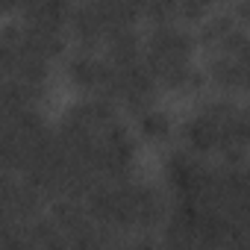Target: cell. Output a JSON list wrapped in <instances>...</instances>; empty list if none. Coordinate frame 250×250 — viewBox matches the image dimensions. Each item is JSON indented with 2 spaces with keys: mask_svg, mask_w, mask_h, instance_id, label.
I'll return each mask as SVG.
<instances>
[{
  "mask_svg": "<svg viewBox=\"0 0 250 250\" xmlns=\"http://www.w3.org/2000/svg\"><path fill=\"white\" fill-rule=\"evenodd\" d=\"M68 77H71V83L80 91L100 94V88H103V83L109 77V62H106V56L100 59V56H94V50H83L80 47L68 59Z\"/></svg>",
  "mask_w": 250,
  "mask_h": 250,
  "instance_id": "1",
  "label": "cell"
},
{
  "mask_svg": "<svg viewBox=\"0 0 250 250\" xmlns=\"http://www.w3.org/2000/svg\"><path fill=\"white\" fill-rule=\"evenodd\" d=\"M218 136H221L218 124L200 109H197L194 118H188L183 124V142H186V147L191 153H212V150H218Z\"/></svg>",
  "mask_w": 250,
  "mask_h": 250,
  "instance_id": "2",
  "label": "cell"
},
{
  "mask_svg": "<svg viewBox=\"0 0 250 250\" xmlns=\"http://www.w3.org/2000/svg\"><path fill=\"white\" fill-rule=\"evenodd\" d=\"M206 77L221 88V91H244V77H241V65L235 56L215 50V56L206 65Z\"/></svg>",
  "mask_w": 250,
  "mask_h": 250,
  "instance_id": "3",
  "label": "cell"
},
{
  "mask_svg": "<svg viewBox=\"0 0 250 250\" xmlns=\"http://www.w3.org/2000/svg\"><path fill=\"white\" fill-rule=\"evenodd\" d=\"M165 218V200L153 186H139V229H153Z\"/></svg>",
  "mask_w": 250,
  "mask_h": 250,
  "instance_id": "4",
  "label": "cell"
},
{
  "mask_svg": "<svg viewBox=\"0 0 250 250\" xmlns=\"http://www.w3.org/2000/svg\"><path fill=\"white\" fill-rule=\"evenodd\" d=\"M139 133L150 145H162L171 139V118L159 109H147L139 115Z\"/></svg>",
  "mask_w": 250,
  "mask_h": 250,
  "instance_id": "5",
  "label": "cell"
},
{
  "mask_svg": "<svg viewBox=\"0 0 250 250\" xmlns=\"http://www.w3.org/2000/svg\"><path fill=\"white\" fill-rule=\"evenodd\" d=\"M232 27H238L235 15H212L209 21H203L200 33H197V42L209 50H218L224 44V39L232 33Z\"/></svg>",
  "mask_w": 250,
  "mask_h": 250,
  "instance_id": "6",
  "label": "cell"
},
{
  "mask_svg": "<svg viewBox=\"0 0 250 250\" xmlns=\"http://www.w3.org/2000/svg\"><path fill=\"white\" fill-rule=\"evenodd\" d=\"M145 15L153 27L156 24H174V18H180V0H147Z\"/></svg>",
  "mask_w": 250,
  "mask_h": 250,
  "instance_id": "7",
  "label": "cell"
},
{
  "mask_svg": "<svg viewBox=\"0 0 250 250\" xmlns=\"http://www.w3.org/2000/svg\"><path fill=\"white\" fill-rule=\"evenodd\" d=\"M212 6V0H180V18L186 21H203Z\"/></svg>",
  "mask_w": 250,
  "mask_h": 250,
  "instance_id": "8",
  "label": "cell"
},
{
  "mask_svg": "<svg viewBox=\"0 0 250 250\" xmlns=\"http://www.w3.org/2000/svg\"><path fill=\"white\" fill-rule=\"evenodd\" d=\"M235 21L241 27H250V0H235Z\"/></svg>",
  "mask_w": 250,
  "mask_h": 250,
  "instance_id": "9",
  "label": "cell"
},
{
  "mask_svg": "<svg viewBox=\"0 0 250 250\" xmlns=\"http://www.w3.org/2000/svg\"><path fill=\"white\" fill-rule=\"evenodd\" d=\"M0 6L6 12H12V9H21V0H0Z\"/></svg>",
  "mask_w": 250,
  "mask_h": 250,
  "instance_id": "10",
  "label": "cell"
},
{
  "mask_svg": "<svg viewBox=\"0 0 250 250\" xmlns=\"http://www.w3.org/2000/svg\"><path fill=\"white\" fill-rule=\"evenodd\" d=\"M247 112H250V106H247Z\"/></svg>",
  "mask_w": 250,
  "mask_h": 250,
  "instance_id": "11",
  "label": "cell"
}]
</instances>
